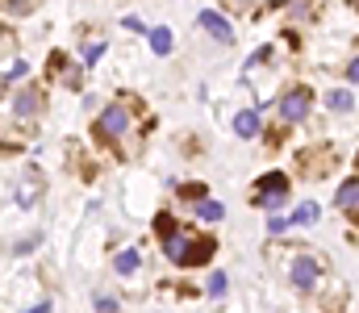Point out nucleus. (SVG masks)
<instances>
[{"mask_svg":"<svg viewBox=\"0 0 359 313\" xmlns=\"http://www.w3.org/2000/svg\"><path fill=\"white\" fill-rule=\"evenodd\" d=\"M255 205H264V209H280L288 200V176L284 172H264L259 180H255Z\"/></svg>","mask_w":359,"mask_h":313,"instance_id":"obj_1","label":"nucleus"},{"mask_svg":"<svg viewBox=\"0 0 359 313\" xmlns=\"http://www.w3.org/2000/svg\"><path fill=\"white\" fill-rule=\"evenodd\" d=\"M310 109H314V92L305 88V84H297V88H288L284 96H280V117L288 121V126H297V121H305L310 117Z\"/></svg>","mask_w":359,"mask_h":313,"instance_id":"obj_2","label":"nucleus"},{"mask_svg":"<svg viewBox=\"0 0 359 313\" xmlns=\"http://www.w3.org/2000/svg\"><path fill=\"white\" fill-rule=\"evenodd\" d=\"M318 276H322V264H318L314 255H301V259H292L288 280H292V288H297V292H314Z\"/></svg>","mask_w":359,"mask_h":313,"instance_id":"obj_3","label":"nucleus"},{"mask_svg":"<svg viewBox=\"0 0 359 313\" xmlns=\"http://www.w3.org/2000/svg\"><path fill=\"white\" fill-rule=\"evenodd\" d=\"M100 134H105V138H121L126 130H130V113L121 109V104H109V109L105 113H100Z\"/></svg>","mask_w":359,"mask_h":313,"instance_id":"obj_4","label":"nucleus"},{"mask_svg":"<svg viewBox=\"0 0 359 313\" xmlns=\"http://www.w3.org/2000/svg\"><path fill=\"white\" fill-rule=\"evenodd\" d=\"M218 251L213 238H188V255H184V268H200V264H209Z\"/></svg>","mask_w":359,"mask_h":313,"instance_id":"obj_5","label":"nucleus"},{"mask_svg":"<svg viewBox=\"0 0 359 313\" xmlns=\"http://www.w3.org/2000/svg\"><path fill=\"white\" fill-rule=\"evenodd\" d=\"M196 21H200L205 30H209V38H218V42H226V46L234 42V30H230V21H226L222 13H213V9H205V13H200Z\"/></svg>","mask_w":359,"mask_h":313,"instance_id":"obj_6","label":"nucleus"},{"mask_svg":"<svg viewBox=\"0 0 359 313\" xmlns=\"http://www.w3.org/2000/svg\"><path fill=\"white\" fill-rule=\"evenodd\" d=\"M259 126H264V121H259V109H242V113L234 117V134H238V138H255V134H259Z\"/></svg>","mask_w":359,"mask_h":313,"instance_id":"obj_7","label":"nucleus"},{"mask_svg":"<svg viewBox=\"0 0 359 313\" xmlns=\"http://www.w3.org/2000/svg\"><path fill=\"white\" fill-rule=\"evenodd\" d=\"M163 255L172 259V264H180V268H184V255H188V238H184L180 230H176V234H167V238H163Z\"/></svg>","mask_w":359,"mask_h":313,"instance_id":"obj_8","label":"nucleus"},{"mask_svg":"<svg viewBox=\"0 0 359 313\" xmlns=\"http://www.w3.org/2000/svg\"><path fill=\"white\" fill-rule=\"evenodd\" d=\"M322 218V209L314 205V200H305V205H297L292 213H288V226H310V222H318Z\"/></svg>","mask_w":359,"mask_h":313,"instance_id":"obj_9","label":"nucleus"},{"mask_svg":"<svg viewBox=\"0 0 359 313\" xmlns=\"http://www.w3.org/2000/svg\"><path fill=\"white\" fill-rule=\"evenodd\" d=\"M42 109V96L38 92H17V100H13V113L17 117H30V113H38Z\"/></svg>","mask_w":359,"mask_h":313,"instance_id":"obj_10","label":"nucleus"},{"mask_svg":"<svg viewBox=\"0 0 359 313\" xmlns=\"http://www.w3.org/2000/svg\"><path fill=\"white\" fill-rule=\"evenodd\" d=\"M334 200H338V209H347V213H351V209H359V180H347Z\"/></svg>","mask_w":359,"mask_h":313,"instance_id":"obj_11","label":"nucleus"},{"mask_svg":"<svg viewBox=\"0 0 359 313\" xmlns=\"http://www.w3.org/2000/svg\"><path fill=\"white\" fill-rule=\"evenodd\" d=\"M326 104H330L334 113H351V109H355V96L343 92V88H334V92H326Z\"/></svg>","mask_w":359,"mask_h":313,"instance_id":"obj_12","label":"nucleus"},{"mask_svg":"<svg viewBox=\"0 0 359 313\" xmlns=\"http://www.w3.org/2000/svg\"><path fill=\"white\" fill-rule=\"evenodd\" d=\"M150 50H155V55H167V50H172V30H167V25L150 30Z\"/></svg>","mask_w":359,"mask_h":313,"instance_id":"obj_13","label":"nucleus"},{"mask_svg":"<svg viewBox=\"0 0 359 313\" xmlns=\"http://www.w3.org/2000/svg\"><path fill=\"white\" fill-rule=\"evenodd\" d=\"M200 218H205V222H222L226 209H222L218 200H200Z\"/></svg>","mask_w":359,"mask_h":313,"instance_id":"obj_14","label":"nucleus"},{"mask_svg":"<svg viewBox=\"0 0 359 313\" xmlns=\"http://www.w3.org/2000/svg\"><path fill=\"white\" fill-rule=\"evenodd\" d=\"M117 272H121V276L138 272V251H121V255H117Z\"/></svg>","mask_w":359,"mask_h":313,"instance_id":"obj_15","label":"nucleus"},{"mask_svg":"<svg viewBox=\"0 0 359 313\" xmlns=\"http://www.w3.org/2000/svg\"><path fill=\"white\" fill-rule=\"evenodd\" d=\"M205 192H209L205 184H184V188H180V196H184V200H196V205H200V200H209Z\"/></svg>","mask_w":359,"mask_h":313,"instance_id":"obj_16","label":"nucleus"},{"mask_svg":"<svg viewBox=\"0 0 359 313\" xmlns=\"http://www.w3.org/2000/svg\"><path fill=\"white\" fill-rule=\"evenodd\" d=\"M155 230H159V238L176 234V218H172V213H155Z\"/></svg>","mask_w":359,"mask_h":313,"instance_id":"obj_17","label":"nucleus"},{"mask_svg":"<svg viewBox=\"0 0 359 313\" xmlns=\"http://www.w3.org/2000/svg\"><path fill=\"white\" fill-rule=\"evenodd\" d=\"M226 288H230V280H226V272H213V276H209V297H222Z\"/></svg>","mask_w":359,"mask_h":313,"instance_id":"obj_18","label":"nucleus"},{"mask_svg":"<svg viewBox=\"0 0 359 313\" xmlns=\"http://www.w3.org/2000/svg\"><path fill=\"white\" fill-rule=\"evenodd\" d=\"M100 55H105V42H96V46H88V55H84V63H96Z\"/></svg>","mask_w":359,"mask_h":313,"instance_id":"obj_19","label":"nucleus"},{"mask_svg":"<svg viewBox=\"0 0 359 313\" xmlns=\"http://www.w3.org/2000/svg\"><path fill=\"white\" fill-rule=\"evenodd\" d=\"M268 230H272V234H284V230H288V218H272Z\"/></svg>","mask_w":359,"mask_h":313,"instance_id":"obj_20","label":"nucleus"},{"mask_svg":"<svg viewBox=\"0 0 359 313\" xmlns=\"http://www.w3.org/2000/svg\"><path fill=\"white\" fill-rule=\"evenodd\" d=\"M121 25H126V30H134V34H142V30H146V25H142V21H138V17H126V21H121Z\"/></svg>","mask_w":359,"mask_h":313,"instance_id":"obj_21","label":"nucleus"},{"mask_svg":"<svg viewBox=\"0 0 359 313\" xmlns=\"http://www.w3.org/2000/svg\"><path fill=\"white\" fill-rule=\"evenodd\" d=\"M25 71H30V63H25V59H17V63H13V71H9V76H13V80H17V76H25Z\"/></svg>","mask_w":359,"mask_h":313,"instance_id":"obj_22","label":"nucleus"},{"mask_svg":"<svg viewBox=\"0 0 359 313\" xmlns=\"http://www.w3.org/2000/svg\"><path fill=\"white\" fill-rule=\"evenodd\" d=\"M347 76H351V84H359V59H351V63H347Z\"/></svg>","mask_w":359,"mask_h":313,"instance_id":"obj_23","label":"nucleus"},{"mask_svg":"<svg viewBox=\"0 0 359 313\" xmlns=\"http://www.w3.org/2000/svg\"><path fill=\"white\" fill-rule=\"evenodd\" d=\"M25 313H50V305H34V309H25Z\"/></svg>","mask_w":359,"mask_h":313,"instance_id":"obj_24","label":"nucleus"}]
</instances>
